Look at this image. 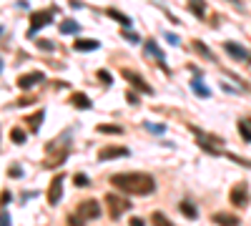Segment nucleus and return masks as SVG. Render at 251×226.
<instances>
[{
	"mask_svg": "<svg viewBox=\"0 0 251 226\" xmlns=\"http://www.w3.org/2000/svg\"><path fill=\"white\" fill-rule=\"evenodd\" d=\"M38 48H40V50H53L55 46L50 43V40H38Z\"/></svg>",
	"mask_w": 251,
	"mask_h": 226,
	"instance_id": "c85d7f7f",
	"label": "nucleus"
},
{
	"mask_svg": "<svg viewBox=\"0 0 251 226\" xmlns=\"http://www.w3.org/2000/svg\"><path fill=\"white\" fill-rule=\"evenodd\" d=\"M53 18H55V10H53V8H48V10H35V13L30 15V30H28V38L35 35L43 25H48Z\"/></svg>",
	"mask_w": 251,
	"mask_h": 226,
	"instance_id": "7ed1b4c3",
	"label": "nucleus"
},
{
	"mask_svg": "<svg viewBox=\"0 0 251 226\" xmlns=\"http://www.w3.org/2000/svg\"><path fill=\"white\" fill-rule=\"evenodd\" d=\"M121 73H123V78L128 80V83H133V86H136L141 93H151V96H153V88H151L149 83H146V80H143L138 73H133V71H128V68H123Z\"/></svg>",
	"mask_w": 251,
	"mask_h": 226,
	"instance_id": "6e6552de",
	"label": "nucleus"
},
{
	"mask_svg": "<svg viewBox=\"0 0 251 226\" xmlns=\"http://www.w3.org/2000/svg\"><path fill=\"white\" fill-rule=\"evenodd\" d=\"M10 176H15V178H20V176H23V171H20L18 166H13V169H10Z\"/></svg>",
	"mask_w": 251,
	"mask_h": 226,
	"instance_id": "c9c22d12",
	"label": "nucleus"
},
{
	"mask_svg": "<svg viewBox=\"0 0 251 226\" xmlns=\"http://www.w3.org/2000/svg\"><path fill=\"white\" fill-rule=\"evenodd\" d=\"M10 203V191H3V206H8Z\"/></svg>",
	"mask_w": 251,
	"mask_h": 226,
	"instance_id": "e433bc0d",
	"label": "nucleus"
},
{
	"mask_svg": "<svg viewBox=\"0 0 251 226\" xmlns=\"http://www.w3.org/2000/svg\"><path fill=\"white\" fill-rule=\"evenodd\" d=\"M131 151L126 146H106L98 151V161H113V158H126Z\"/></svg>",
	"mask_w": 251,
	"mask_h": 226,
	"instance_id": "0eeeda50",
	"label": "nucleus"
},
{
	"mask_svg": "<svg viewBox=\"0 0 251 226\" xmlns=\"http://www.w3.org/2000/svg\"><path fill=\"white\" fill-rule=\"evenodd\" d=\"M106 206H108V216L113 221H118L126 211L131 209V201L126 196H118V194H106Z\"/></svg>",
	"mask_w": 251,
	"mask_h": 226,
	"instance_id": "f03ea898",
	"label": "nucleus"
},
{
	"mask_svg": "<svg viewBox=\"0 0 251 226\" xmlns=\"http://www.w3.org/2000/svg\"><path fill=\"white\" fill-rule=\"evenodd\" d=\"M151 226H174V224H171L169 219H166L161 211H156V214L151 216Z\"/></svg>",
	"mask_w": 251,
	"mask_h": 226,
	"instance_id": "4be33fe9",
	"label": "nucleus"
},
{
	"mask_svg": "<svg viewBox=\"0 0 251 226\" xmlns=\"http://www.w3.org/2000/svg\"><path fill=\"white\" fill-rule=\"evenodd\" d=\"M10 141L13 143H25V131L23 128H10Z\"/></svg>",
	"mask_w": 251,
	"mask_h": 226,
	"instance_id": "b1692460",
	"label": "nucleus"
},
{
	"mask_svg": "<svg viewBox=\"0 0 251 226\" xmlns=\"http://www.w3.org/2000/svg\"><path fill=\"white\" fill-rule=\"evenodd\" d=\"M214 224H219V226H239V224H241V219H239V216H234V214L219 211V214H214Z\"/></svg>",
	"mask_w": 251,
	"mask_h": 226,
	"instance_id": "f8f14e48",
	"label": "nucleus"
},
{
	"mask_svg": "<svg viewBox=\"0 0 251 226\" xmlns=\"http://www.w3.org/2000/svg\"><path fill=\"white\" fill-rule=\"evenodd\" d=\"M146 50H149V55H153L156 60H158V66L163 68V71H169V68H166V58H163V50L153 43V40H149V43H146Z\"/></svg>",
	"mask_w": 251,
	"mask_h": 226,
	"instance_id": "ddd939ff",
	"label": "nucleus"
},
{
	"mask_svg": "<svg viewBox=\"0 0 251 226\" xmlns=\"http://www.w3.org/2000/svg\"><path fill=\"white\" fill-rule=\"evenodd\" d=\"M166 40H169L171 46H178V43H181V38H178V35H174V33H166Z\"/></svg>",
	"mask_w": 251,
	"mask_h": 226,
	"instance_id": "7c9ffc66",
	"label": "nucleus"
},
{
	"mask_svg": "<svg viewBox=\"0 0 251 226\" xmlns=\"http://www.w3.org/2000/svg\"><path fill=\"white\" fill-rule=\"evenodd\" d=\"M43 116H46V111H43V108H38V111H35V113L28 118V126H30V131H33V133H38V131H40V123H43Z\"/></svg>",
	"mask_w": 251,
	"mask_h": 226,
	"instance_id": "2eb2a0df",
	"label": "nucleus"
},
{
	"mask_svg": "<svg viewBox=\"0 0 251 226\" xmlns=\"http://www.w3.org/2000/svg\"><path fill=\"white\" fill-rule=\"evenodd\" d=\"M146 128H149V131H153V133H163V131H166V126H163V123H146Z\"/></svg>",
	"mask_w": 251,
	"mask_h": 226,
	"instance_id": "bb28decb",
	"label": "nucleus"
},
{
	"mask_svg": "<svg viewBox=\"0 0 251 226\" xmlns=\"http://www.w3.org/2000/svg\"><path fill=\"white\" fill-rule=\"evenodd\" d=\"M43 80V73L40 71H33V73H25V75H20L18 78V88H23V91H30L35 83H40Z\"/></svg>",
	"mask_w": 251,
	"mask_h": 226,
	"instance_id": "1a4fd4ad",
	"label": "nucleus"
},
{
	"mask_svg": "<svg viewBox=\"0 0 251 226\" xmlns=\"http://www.w3.org/2000/svg\"><path fill=\"white\" fill-rule=\"evenodd\" d=\"M75 214H80V216L86 219V221H91V219H98V216H100V203H98L96 199H86V201H80V203H78Z\"/></svg>",
	"mask_w": 251,
	"mask_h": 226,
	"instance_id": "20e7f679",
	"label": "nucleus"
},
{
	"mask_svg": "<svg viewBox=\"0 0 251 226\" xmlns=\"http://www.w3.org/2000/svg\"><path fill=\"white\" fill-rule=\"evenodd\" d=\"M194 50H196V53H201V55H203L206 60H214V53L208 50V48H206V46L201 43V40H194Z\"/></svg>",
	"mask_w": 251,
	"mask_h": 226,
	"instance_id": "412c9836",
	"label": "nucleus"
},
{
	"mask_svg": "<svg viewBox=\"0 0 251 226\" xmlns=\"http://www.w3.org/2000/svg\"><path fill=\"white\" fill-rule=\"evenodd\" d=\"M98 131H100V133H116V136H121V133H123V128H121V126H116V123H100Z\"/></svg>",
	"mask_w": 251,
	"mask_h": 226,
	"instance_id": "aec40b11",
	"label": "nucleus"
},
{
	"mask_svg": "<svg viewBox=\"0 0 251 226\" xmlns=\"http://www.w3.org/2000/svg\"><path fill=\"white\" fill-rule=\"evenodd\" d=\"M68 226H86V219H83L80 214H71L68 216Z\"/></svg>",
	"mask_w": 251,
	"mask_h": 226,
	"instance_id": "393cba45",
	"label": "nucleus"
},
{
	"mask_svg": "<svg viewBox=\"0 0 251 226\" xmlns=\"http://www.w3.org/2000/svg\"><path fill=\"white\" fill-rule=\"evenodd\" d=\"M181 214H183L186 219H191V221H194V219H199V211H196V206H194V203H186V201L181 203Z\"/></svg>",
	"mask_w": 251,
	"mask_h": 226,
	"instance_id": "6ab92c4d",
	"label": "nucleus"
},
{
	"mask_svg": "<svg viewBox=\"0 0 251 226\" xmlns=\"http://www.w3.org/2000/svg\"><path fill=\"white\" fill-rule=\"evenodd\" d=\"M106 15H108V18H113V20H118V23H121V25H126V28L131 25V18H128V15H123V13H121V10H116V8H108V10H106Z\"/></svg>",
	"mask_w": 251,
	"mask_h": 226,
	"instance_id": "f3484780",
	"label": "nucleus"
},
{
	"mask_svg": "<svg viewBox=\"0 0 251 226\" xmlns=\"http://www.w3.org/2000/svg\"><path fill=\"white\" fill-rule=\"evenodd\" d=\"M239 133H241V138H244L246 143H251V131H249V126H246L244 121L239 123Z\"/></svg>",
	"mask_w": 251,
	"mask_h": 226,
	"instance_id": "a878e982",
	"label": "nucleus"
},
{
	"mask_svg": "<svg viewBox=\"0 0 251 226\" xmlns=\"http://www.w3.org/2000/svg\"><path fill=\"white\" fill-rule=\"evenodd\" d=\"M73 48H75V50H80V53H88V50H96V48H98V40H86V38H78L75 43H73Z\"/></svg>",
	"mask_w": 251,
	"mask_h": 226,
	"instance_id": "4468645a",
	"label": "nucleus"
},
{
	"mask_svg": "<svg viewBox=\"0 0 251 226\" xmlns=\"http://www.w3.org/2000/svg\"><path fill=\"white\" fill-rule=\"evenodd\" d=\"M191 88H194V93H196L199 98H208V96H211V91H208L199 78H196V80H191Z\"/></svg>",
	"mask_w": 251,
	"mask_h": 226,
	"instance_id": "a211bd4d",
	"label": "nucleus"
},
{
	"mask_svg": "<svg viewBox=\"0 0 251 226\" xmlns=\"http://www.w3.org/2000/svg\"><path fill=\"white\" fill-rule=\"evenodd\" d=\"M128 226H146V224H143V219H138V216H133Z\"/></svg>",
	"mask_w": 251,
	"mask_h": 226,
	"instance_id": "f704fd0d",
	"label": "nucleus"
},
{
	"mask_svg": "<svg viewBox=\"0 0 251 226\" xmlns=\"http://www.w3.org/2000/svg\"><path fill=\"white\" fill-rule=\"evenodd\" d=\"M111 186L131 196H149L156 191V181L151 174H116L111 176Z\"/></svg>",
	"mask_w": 251,
	"mask_h": 226,
	"instance_id": "f257e3e1",
	"label": "nucleus"
},
{
	"mask_svg": "<svg viewBox=\"0 0 251 226\" xmlns=\"http://www.w3.org/2000/svg\"><path fill=\"white\" fill-rule=\"evenodd\" d=\"M75 30H78V23H75V20H63V23H60V33H63V35L75 33Z\"/></svg>",
	"mask_w": 251,
	"mask_h": 226,
	"instance_id": "5701e85b",
	"label": "nucleus"
},
{
	"mask_svg": "<svg viewBox=\"0 0 251 226\" xmlns=\"http://www.w3.org/2000/svg\"><path fill=\"white\" fill-rule=\"evenodd\" d=\"M126 100H128V103H138V93L128 91V93H126Z\"/></svg>",
	"mask_w": 251,
	"mask_h": 226,
	"instance_id": "473e14b6",
	"label": "nucleus"
},
{
	"mask_svg": "<svg viewBox=\"0 0 251 226\" xmlns=\"http://www.w3.org/2000/svg\"><path fill=\"white\" fill-rule=\"evenodd\" d=\"M73 181H75V186H88V176H83V174H78Z\"/></svg>",
	"mask_w": 251,
	"mask_h": 226,
	"instance_id": "c756f323",
	"label": "nucleus"
},
{
	"mask_svg": "<svg viewBox=\"0 0 251 226\" xmlns=\"http://www.w3.org/2000/svg\"><path fill=\"white\" fill-rule=\"evenodd\" d=\"M98 78L103 80V83H111V80H113V78H111V73H106V71H100V73H98Z\"/></svg>",
	"mask_w": 251,
	"mask_h": 226,
	"instance_id": "72a5a7b5",
	"label": "nucleus"
},
{
	"mask_svg": "<svg viewBox=\"0 0 251 226\" xmlns=\"http://www.w3.org/2000/svg\"><path fill=\"white\" fill-rule=\"evenodd\" d=\"M63 181H66V174H58L50 181V189H48V203L50 206H55V203L63 199Z\"/></svg>",
	"mask_w": 251,
	"mask_h": 226,
	"instance_id": "423d86ee",
	"label": "nucleus"
},
{
	"mask_svg": "<svg viewBox=\"0 0 251 226\" xmlns=\"http://www.w3.org/2000/svg\"><path fill=\"white\" fill-rule=\"evenodd\" d=\"M121 35H123L126 40H131V43H138V35H136L133 30H126V28H123V30H121Z\"/></svg>",
	"mask_w": 251,
	"mask_h": 226,
	"instance_id": "cd10ccee",
	"label": "nucleus"
},
{
	"mask_svg": "<svg viewBox=\"0 0 251 226\" xmlns=\"http://www.w3.org/2000/svg\"><path fill=\"white\" fill-rule=\"evenodd\" d=\"M188 10H191L196 18H206V3L203 0H188Z\"/></svg>",
	"mask_w": 251,
	"mask_h": 226,
	"instance_id": "dca6fc26",
	"label": "nucleus"
},
{
	"mask_svg": "<svg viewBox=\"0 0 251 226\" xmlns=\"http://www.w3.org/2000/svg\"><path fill=\"white\" fill-rule=\"evenodd\" d=\"M0 224H3V226H10V211H8V209H3V216H0Z\"/></svg>",
	"mask_w": 251,
	"mask_h": 226,
	"instance_id": "2f4dec72",
	"label": "nucleus"
},
{
	"mask_svg": "<svg viewBox=\"0 0 251 226\" xmlns=\"http://www.w3.org/2000/svg\"><path fill=\"white\" fill-rule=\"evenodd\" d=\"M71 106H73V108H80V111H88V108H93L91 98H88L86 93H80V91L71 93Z\"/></svg>",
	"mask_w": 251,
	"mask_h": 226,
	"instance_id": "9b49d317",
	"label": "nucleus"
},
{
	"mask_svg": "<svg viewBox=\"0 0 251 226\" xmlns=\"http://www.w3.org/2000/svg\"><path fill=\"white\" fill-rule=\"evenodd\" d=\"M224 48H226V53H228V55L236 58V60H251V53H249V50H244L239 43H231V40H228V43H224Z\"/></svg>",
	"mask_w": 251,
	"mask_h": 226,
	"instance_id": "9d476101",
	"label": "nucleus"
},
{
	"mask_svg": "<svg viewBox=\"0 0 251 226\" xmlns=\"http://www.w3.org/2000/svg\"><path fill=\"white\" fill-rule=\"evenodd\" d=\"M228 201H231L236 209H244L249 203V186L246 183H236V186H231V191H228Z\"/></svg>",
	"mask_w": 251,
	"mask_h": 226,
	"instance_id": "39448f33",
	"label": "nucleus"
}]
</instances>
